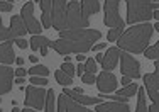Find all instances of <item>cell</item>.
Instances as JSON below:
<instances>
[{"label":"cell","instance_id":"ba28073f","mask_svg":"<svg viewBox=\"0 0 159 112\" xmlns=\"http://www.w3.org/2000/svg\"><path fill=\"white\" fill-rule=\"evenodd\" d=\"M20 17H22V21H24V24H25V29H27L29 32H32L34 36H41L43 26L36 21V17H34V3L32 2H27L22 7Z\"/></svg>","mask_w":159,"mask_h":112},{"label":"cell","instance_id":"f35d334b","mask_svg":"<svg viewBox=\"0 0 159 112\" xmlns=\"http://www.w3.org/2000/svg\"><path fill=\"white\" fill-rule=\"evenodd\" d=\"M76 73H78V75H83V73H85V65L80 63L78 66H76Z\"/></svg>","mask_w":159,"mask_h":112},{"label":"cell","instance_id":"b9f144b4","mask_svg":"<svg viewBox=\"0 0 159 112\" xmlns=\"http://www.w3.org/2000/svg\"><path fill=\"white\" fill-rule=\"evenodd\" d=\"M76 60H78V63H81V61H85V56H83L81 53H80V55L76 56Z\"/></svg>","mask_w":159,"mask_h":112},{"label":"cell","instance_id":"3957f363","mask_svg":"<svg viewBox=\"0 0 159 112\" xmlns=\"http://www.w3.org/2000/svg\"><path fill=\"white\" fill-rule=\"evenodd\" d=\"M127 2V22H149L152 19V0H125Z\"/></svg>","mask_w":159,"mask_h":112},{"label":"cell","instance_id":"8d00e7d4","mask_svg":"<svg viewBox=\"0 0 159 112\" xmlns=\"http://www.w3.org/2000/svg\"><path fill=\"white\" fill-rule=\"evenodd\" d=\"M14 73H16V76H25L27 70H24V68H17V70H14Z\"/></svg>","mask_w":159,"mask_h":112},{"label":"cell","instance_id":"74e56055","mask_svg":"<svg viewBox=\"0 0 159 112\" xmlns=\"http://www.w3.org/2000/svg\"><path fill=\"white\" fill-rule=\"evenodd\" d=\"M105 46H107L105 42H98V44H95V46H93V51H100V49H103Z\"/></svg>","mask_w":159,"mask_h":112},{"label":"cell","instance_id":"603a6c76","mask_svg":"<svg viewBox=\"0 0 159 112\" xmlns=\"http://www.w3.org/2000/svg\"><path fill=\"white\" fill-rule=\"evenodd\" d=\"M54 76H56V80H58V83H61L63 87H68V85L73 83V76L66 75L63 70H58V71L54 73Z\"/></svg>","mask_w":159,"mask_h":112},{"label":"cell","instance_id":"4fadbf2b","mask_svg":"<svg viewBox=\"0 0 159 112\" xmlns=\"http://www.w3.org/2000/svg\"><path fill=\"white\" fill-rule=\"evenodd\" d=\"M63 94L68 95V97H71L73 100H76L78 104H81V105H93V104H102V97H86V95L78 94V92H75V90H70V88H66V87H64Z\"/></svg>","mask_w":159,"mask_h":112},{"label":"cell","instance_id":"f6af8a7d","mask_svg":"<svg viewBox=\"0 0 159 112\" xmlns=\"http://www.w3.org/2000/svg\"><path fill=\"white\" fill-rule=\"evenodd\" d=\"M95 61H100V63H102V61H103V55H97Z\"/></svg>","mask_w":159,"mask_h":112},{"label":"cell","instance_id":"8fae6325","mask_svg":"<svg viewBox=\"0 0 159 112\" xmlns=\"http://www.w3.org/2000/svg\"><path fill=\"white\" fill-rule=\"evenodd\" d=\"M97 87L102 94H110L117 88V78L110 71H102L97 76Z\"/></svg>","mask_w":159,"mask_h":112},{"label":"cell","instance_id":"9c48e42d","mask_svg":"<svg viewBox=\"0 0 159 112\" xmlns=\"http://www.w3.org/2000/svg\"><path fill=\"white\" fill-rule=\"evenodd\" d=\"M120 71L130 78H141V65L130 53H120Z\"/></svg>","mask_w":159,"mask_h":112},{"label":"cell","instance_id":"ee69618b","mask_svg":"<svg viewBox=\"0 0 159 112\" xmlns=\"http://www.w3.org/2000/svg\"><path fill=\"white\" fill-rule=\"evenodd\" d=\"M16 83H24V76H17V78H16Z\"/></svg>","mask_w":159,"mask_h":112},{"label":"cell","instance_id":"2e32d148","mask_svg":"<svg viewBox=\"0 0 159 112\" xmlns=\"http://www.w3.org/2000/svg\"><path fill=\"white\" fill-rule=\"evenodd\" d=\"M10 36H12V41L17 39V37H22L25 32H27V29H25V24L24 21H22L20 15H12V19H10Z\"/></svg>","mask_w":159,"mask_h":112},{"label":"cell","instance_id":"52a82bcc","mask_svg":"<svg viewBox=\"0 0 159 112\" xmlns=\"http://www.w3.org/2000/svg\"><path fill=\"white\" fill-rule=\"evenodd\" d=\"M119 5H120V0H105V15H103L105 26L124 29V21L120 19Z\"/></svg>","mask_w":159,"mask_h":112},{"label":"cell","instance_id":"4316f807","mask_svg":"<svg viewBox=\"0 0 159 112\" xmlns=\"http://www.w3.org/2000/svg\"><path fill=\"white\" fill-rule=\"evenodd\" d=\"M27 73L31 76H48L49 75V70L46 66H43V65H39V66H32L31 70H27Z\"/></svg>","mask_w":159,"mask_h":112},{"label":"cell","instance_id":"836d02e7","mask_svg":"<svg viewBox=\"0 0 159 112\" xmlns=\"http://www.w3.org/2000/svg\"><path fill=\"white\" fill-rule=\"evenodd\" d=\"M14 42L19 46V48H22V49H25L27 48V41L24 39V37H17V39H14Z\"/></svg>","mask_w":159,"mask_h":112},{"label":"cell","instance_id":"5b68a950","mask_svg":"<svg viewBox=\"0 0 159 112\" xmlns=\"http://www.w3.org/2000/svg\"><path fill=\"white\" fill-rule=\"evenodd\" d=\"M66 12L68 5L66 0H52V9H51V27L56 31L66 29Z\"/></svg>","mask_w":159,"mask_h":112},{"label":"cell","instance_id":"9a60e30c","mask_svg":"<svg viewBox=\"0 0 159 112\" xmlns=\"http://www.w3.org/2000/svg\"><path fill=\"white\" fill-rule=\"evenodd\" d=\"M95 112H130L127 104L124 102H102L97 104V109Z\"/></svg>","mask_w":159,"mask_h":112},{"label":"cell","instance_id":"11a10c76","mask_svg":"<svg viewBox=\"0 0 159 112\" xmlns=\"http://www.w3.org/2000/svg\"><path fill=\"white\" fill-rule=\"evenodd\" d=\"M0 102H2V97H0Z\"/></svg>","mask_w":159,"mask_h":112},{"label":"cell","instance_id":"7402d4cb","mask_svg":"<svg viewBox=\"0 0 159 112\" xmlns=\"http://www.w3.org/2000/svg\"><path fill=\"white\" fill-rule=\"evenodd\" d=\"M29 42H31V48L34 51H37L41 46H49V48L52 46V41H49L48 37H44V36H32V39Z\"/></svg>","mask_w":159,"mask_h":112},{"label":"cell","instance_id":"d590c367","mask_svg":"<svg viewBox=\"0 0 159 112\" xmlns=\"http://www.w3.org/2000/svg\"><path fill=\"white\" fill-rule=\"evenodd\" d=\"M120 83H122L124 87H127L129 83H132V78H130V76H125V75H124V76H122V80H120Z\"/></svg>","mask_w":159,"mask_h":112},{"label":"cell","instance_id":"7c38bea8","mask_svg":"<svg viewBox=\"0 0 159 112\" xmlns=\"http://www.w3.org/2000/svg\"><path fill=\"white\" fill-rule=\"evenodd\" d=\"M144 85L147 88V94H149L151 100L154 104H159V76L156 73H147V75H144Z\"/></svg>","mask_w":159,"mask_h":112},{"label":"cell","instance_id":"277c9868","mask_svg":"<svg viewBox=\"0 0 159 112\" xmlns=\"http://www.w3.org/2000/svg\"><path fill=\"white\" fill-rule=\"evenodd\" d=\"M88 17L83 15L81 3L78 0L68 3V12H66V29H85L88 27Z\"/></svg>","mask_w":159,"mask_h":112},{"label":"cell","instance_id":"d6986e66","mask_svg":"<svg viewBox=\"0 0 159 112\" xmlns=\"http://www.w3.org/2000/svg\"><path fill=\"white\" fill-rule=\"evenodd\" d=\"M41 9H43V29H49L51 27L52 0H41Z\"/></svg>","mask_w":159,"mask_h":112},{"label":"cell","instance_id":"8992f818","mask_svg":"<svg viewBox=\"0 0 159 112\" xmlns=\"http://www.w3.org/2000/svg\"><path fill=\"white\" fill-rule=\"evenodd\" d=\"M46 97H48V92L43 90L39 87H31L25 88V105L31 107V109H36V110H41L46 107Z\"/></svg>","mask_w":159,"mask_h":112},{"label":"cell","instance_id":"484cf974","mask_svg":"<svg viewBox=\"0 0 159 112\" xmlns=\"http://www.w3.org/2000/svg\"><path fill=\"white\" fill-rule=\"evenodd\" d=\"M54 90H48V97H46V107H44V110L46 112H56V107H54Z\"/></svg>","mask_w":159,"mask_h":112},{"label":"cell","instance_id":"4dcf8cb0","mask_svg":"<svg viewBox=\"0 0 159 112\" xmlns=\"http://www.w3.org/2000/svg\"><path fill=\"white\" fill-rule=\"evenodd\" d=\"M61 70H63L64 73H66V75H70V76H73L75 73H76V71H75L76 68H75L71 63H66V61H64V63L61 65Z\"/></svg>","mask_w":159,"mask_h":112},{"label":"cell","instance_id":"f1b7e54d","mask_svg":"<svg viewBox=\"0 0 159 112\" xmlns=\"http://www.w3.org/2000/svg\"><path fill=\"white\" fill-rule=\"evenodd\" d=\"M122 32H124L122 27H112L110 31H108V34H107V39L110 42H113V41H117L120 36H122Z\"/></svg>","mask_w":159,"mask_h":112},{"label":"cell","instance_id":"7dc6e473","mask_svg":"<svg viewBox=\"0 0 159 112\" xmlns=\"http://www.w3.org/2000/svg\"><path fill=\"white\" fill-rule=\"evenodd\" d=\"M154 73H156V75L159 76V60L156 61V71H154Z\"/></svg>","mask_w":159,"mask_h":112},{"label":"cell","instance_id":"ac0fdd59","mask_svg":"<svg viewBox=\"0 0 159 112\" xmlns=\"http://www.w3.org/2000/svg\"><path fill=\"white\" fill-rule=\"evenodd\" d=\"M12 10V3L10 2H0V12H9ZM0 41H12L10 36V29H7L2 24V19H0Z\"/></svg>","mask_w":159,"mask_h":112},{"label":"cell","instance_id":"ab89813d","mask_svg":"<svg viewBox=\"0 0 159 112\" xmlns=\"http://www.w3.org/2000/svg\"><path fill=\"white\" fill-rule=\"evenodd\" d=\"M149 112H159V104H154L152 102V105L149 107Z\"/></svg>","mask_w":159,"mask_h":112},{"label":"cell","instance_id":"7a4b0ae2","mask_svg":"<svg viewBox=\"0 0 159 112\" xmlns=\"http://www.w3.org/2000/svg\"><path fill=\"white\" fill-rule=\"evenodd\" d=\"M154 32V26L149 22H142V24H134L130 29L122 32V36L117 39L119 49H124L125 53H144L147 49L151 37Z\"/></svg>","mask_w":159,"mask_h":112},{"label":"cell","instance_id":"c3c4849f","mask_svg":"<svg viewBox=\"0 0 159 112\" xmlns=\"http://www.w3.org/2000/svg\"><path fill=\"white\" fill-rule=\"evenodd\" d=\"M29 60H31L32 63H36V61H37V56H29Z\"/></svg>","mask_w":159,"mask_h":112},{"label":"cell","instance_id":"e0dca14e","mask_svg":"<svg viewBox=\"0 0 159 112\" xmlns=\"http://www.w3.org/2000/svg\"><path fill=\"white\" fill-rule=\"evenodd\" d=\"M12 44H14V41H5L0 44V63L2 65H12L16 61Z\"/></svg>","mask_w":159,"mask_h":112},{"label":"cell","instance_id":"1f68e13d","mask_svg":"<svg viewBox=\"0 0 159 112\" xmlns=\"http://www.w3.org/2000/svg\"><path fill=\"white\" fill-rule=\"evenodd\" d=\"M81 80H83L85 83H90V85H92V83H95V82H97V76H95V73H88V71H85V73L81 75Z\"/></svg>","mask_w":159,"mask_h":112},{"label":"cell","instance_id":"7bdbcfd3","mask_svg":"<svg viewBox=\"0 0 159 112\" xmlns=\"http://www.w3.org/2000/svg\"><path fill=\"white\" fill-rule=\"evenodd\" d=\"M16 63L19 65V66H20V65L24 63V58H16Z\"/></svg>","mask_w":159,"mask_h":112},{"label":"cell","instance_id":"d6a6232c","mask_svg":"<svg viewBox=\"0 0 159 112\" xmlns=\"http://www.w3.org/2000/svg\"><path fill=\"white\" fill-rule=\"evenodd\" d=\"M31 83L43 87V85H48V80H46V76H31Z\"/></svg>","mask_w":159,"mask_h":112},{"label":"cell","instance_id":"db71d44e","mask_svg":"<svg viewBox=\"0 0 159 112\" xmlns=\"http://www.w3.org/2000/svg\"><path fill=\"white\" fill-rule=\"evenodd\" d=\"M5 2H10V3H12V0H5Z\"/></svg>","mask_w":159,"mask_h":112},{"label":"cell","instance_id":"816d5d0a","mask_svg":"<svg viewBox=\"0 0 159 112\" xmlns=\"http://www.w3.org/2000/svg\"><path fill=\"white\" fill-rule=\"evenodd\" d=\"M20 112H36V110H31V109H25V110H20Z\"/></svg>","mask_w":159,"mask_h":112},{"label":"cell","instance_id":"f546056e","mask_svg":"<svg viewBox=\"0 0 159 112\" xmlns=\"http://www.w3.org/2000/svg\"><path fill=\"white\" fill-rule=\"evenodd\" d=\"M85 71H88V73L97 71V61L93 60V58H88V60L85 61Z\"/></svg>","mask_w":159,"mask_h":112},{"label":"cell","instance_id":"bcb514c9","mask_svg":"<svg viewBox=\"0 0 159 112\" xmlns=\"http://www.w3.org/2000/svg\"><path fill=\"white\" fill-rule=\"evenodd\" d=\"M152 17H154V19H157V22H159V10H156V12H152Z\"/></svg>","mask_w":159,"mask_h":112},{"label":"cell","instance_id":"cb8c5ba5","mask_svg":"<svg viewBox=\"0 0 159 112\" xmlns=\"http://www.w3.org/2000/svg\"><path fill=\"white\" fill-rule=\"evenodd\" d=\"M137 110L135 112H149V109H147V105H146V94H144V90L142 88H139L137 90Z\"/></svg>","mask_w":159,"mask_h":112},{"label":"cell","instance_id":"9f6ffc18","mask_svg":"<svg viewBox=\"0 0 159 112\" xmlns=\"http://www.w3.org/2000/svg\"><path fill=\"white\" fill-rule=\"evenodd\" d=\"M0 112H2V110H0Z\"/></svg>","mask_w":159,"mask_h":112},{"label":"cell","instance_id":"5bb4252c","mask_svg":"<svg viewBox=\"0 0 159 112\" xmlns=\"http://www.w3.org/2000/svg\"><path fill=\"white\" fill-rule=\"evenodd\" d=\"M120 49L119 48H110L107 49V55H103V61H102V66H103L105 71H110L117 66V61L120 58Z\"/></svg>","mask_w":159,"mask_h":112},{"label":"cell","instance_id":"60d3db41","mask_svg":"<svg viewBox=\"0 0 159 112\" xmlns=\"http://www.w3.org/2000/svg\"><path fill=\"white\" fill-rule=\"evenodd\" d=\"M48 48H49V46H41V55H43V56H46L48 55Z\"/></svg>","mask_w":159,"mask_h":112},{"label":"cell","instance_id":"ffe728a7","mask_svg":"<svg viewBox=\"0 0 159 112\" xmlns=\"http://www.w3.org/2000/svg\"><path fill=\"white\" fill-rule=\"evenodd\" d=\"M81 10L85 17H90L92 14H97L100 10V2L98 0H81Z\"/></svg>","mask_w":159,"mask_h":112},{"label":"cell","instance_id":"83f0119b","mask_svg":"<svg viewBox=\"0 0 159 112\" xmlns=\"http://www.w3.org/2000/svg\"><path fill=\"white\" fill-rule=\"evenodd\" d=\"M144 55H146L147 60H159V41H157V44H154L152 48H147L146 51H144Z\"/></svg>","mask_w":159,"mask_h":112},{"label":"cell","instance_id":"d4e9b609","mask_svg":"<svg viewBox=\"0 0 159 112\" xmlns=\"http://www.w3.org/2000/svg\"><path fill=\"white\" fill-rule=\"evenodd\" d=\"M137 90H139V88H137V85H135V83H129L127 87H124L122 90H119V94H117V95H120V97H127V99H129V97H132V95H134Z\"/></svg>","mask_w":159,"mask_h":112},{"label":"cell","instance_id":"f907efd6","mask_svg":"<svg viewBox=\"0 0 159 112\" xmlns=\"http://www.w3.org/2000/svg\"><path fill=\"white\" fill-rule=\"evenodd\" d=\"M12 112H20V109H17V107H14V109H12Z\"/></svg>","mask_w":159,"mask_h":112},{"label":"cell","instance_id":"30bf717a","mask_svg":"<svg viewBox=\"0 0 159 112\" xmlns=\"http://www.w3.org/2000/svg\"><path fill=\"white\" fill-rule=\"evenodd\" d=\"M14 70L9 65H2L0 63V95L9 94L12 90V83H14Z\"/></svg>","mask_w":159,"mask_h":112},{"label":"cell","instance_id":"44dd1931","mask_svg":"<svg viewBox=\"0 0 159 112\" xmlns=\"http://www.w3.org/2000/svg\"><path fill=\"white\" fill-rule=\"evenodd\" d=\"M64 104H66V112H93V110H88L85 105L78 104L71 97H68V95H64Z\"/></svg>","mask_w":159,"mask_h":112},{"label":"cell","instance_id":"f5cc1de1","mask_svg":"<svg viewBox=\"0 0 159 112\" xmlns=\"http://www.w3.org/2000/svg\"><path fill=\"white\" fill-rule=\"evenodd\" d=\"M152 2H156V3H159V0H152Z\"/></svg>","mask_w":159,"mask_h":112},{"label":"cell","instance_id":"6da1fadb","mask_svg":"<svg viewBox=\"0 0 159 112\" xmlns=\"http://www.w3.org/2000/svg\"><path fill=\"white\" fill-rule=\"evenodd\" d=\"M102 37V32L97 29H66L59 31V39L52 41L51 48L59 55L66 56L71 53H86L92 49V44Z\"/></svg>","mask_w":159,"mask_h":112},{"label":"cell","instance_id":"681fc988","mask_svg":"<svg viewBox=\"0 0 159 112\" xmlns=\"http://www.w3.org/2000/svg\"><path fill=\"white\" fill-rule=\"evenodd\" d=\"M154 31H159V22H156V24H154Z\"/></svg>","mask_w":159,"mask_h":112},{"label":"cell","instance_id":"e575fe53","mask_svg":"<svg viewBox=\"0 0 159 112\" xmlns=\"http://www.w3.org/2000/svg\"><path fill=\"white\" fill-rule=\"evenodd\" d=\"M66 110V104H64V94H61L59 97V107H58V112H64Z\"/></svg>","mask_w":159,"mask_h":112}]
</instances>
